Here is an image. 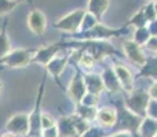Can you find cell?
<instances>
[{"instance_id": "obj_1", "label": "cell", "mask_w": 157, "mask_h": 137, "mask_svg": "<svg viewBox=\"0 0 157 137\" xmlns=\"http://www.w3.org/2000/svg\"><path fill=\"white\" fill-rule=\"evenodd\" d=\"M149 102H150L149 92L134 88V91L130 93V96L124 100V106L131 113L135 114V115L141 117V118H145V117H146V110H147V106H149Z\"/></svg>"}, {"instance_id": "obj_2", "label": "cell", "mask_w": 157, "mask_h": 137, "mask_svg": "<svg viewBox=\"0 0 157 137\" xmlns=\"http://www.w3.org/2000/svg\"><path fill=\"white\" fill-rule=\"evenodd\" d=\"M86 13H87V10H83V8L72 11V13L66 14L65 16H62L61 19H58L54 23V27L58 30H62V32L75 34V33H77L80 30L81 22H83Z\"/></svg>"}, {"instance_id": "obj_3", "label": "cell", "mask_w": 157, "mask_h": 137, "mask_svg": "<svg viewBox=\"0 0 157 137\" xmlns=\"http://www.w3.org/2000/svg\"><path fill=\"white\" fill-rule=\"evenodd\" d=\"M117 111V122L116 125L120 128V130H124V132H138L139 126H141V122L144 118L135 115L134 113H131L125 106L123 107L116 108Z\"/></svg>"}, {"instance_id": "obj_4", "label": "cell", "mask_w": 157, "mask_h": 137, "mask_svg": "<svg viewBox=\"0 0 157 137\" xmlns=\"http://www.w3.org/2000/svg\"><path fill=\"white\" fill-rule=\"evenodd\" d=\"M36 51H30V49H14L7 56L2 58L0 63H4L11 69L26 67L29 63H32Z\"/></svg>"}, {"instance_id": "obj_5", "label": "cell", "mask_w": 157, "mask_h": 137, "mask_svg": "<svg viewBox=\"0 0 157 137\" xmlns=\"http://www.w3.org/2000/svg\"><path fill=\"white\" fill-rule=\"evenodd\" d=\"M7 133L14 136H28L29 135V114L19 113L13 115L6 124Z\"/></svg>"}, {"instance_id": "obj_6", "label": "cell", "mask_w": 157, "mask_h": 137, "mask_svg": "<svg viewBox=\"0 0 157 137\" xmlns=\"http://www.w3.org/2000/svg\"><path fill=\"white\" fill-rule=\"evenodd\" d=\"M87 49L92 58L97 60H101L103 59L105 56L108 55L113 54L114 52V48L108 43V41H102V40H97V41H87Z\"/></svg>"}, {"instance_id": "obj_7", "label": "cell", "mask_w": 157, "mask_h": 137, "mask_svg": "<svg viewBox=\"0 0 157 137\" xmlns=\"http://www.w3.org/2000/svg\"><path fill=\"white\" fill-rule=\"evenodd\" d=\"M28 26H29L30 32H33L37 36H43L44 30L47 27V18L40 10H33L32 13L28 15Z\"/></svg>"}, {"instance_id": "obj_8", "label": "cell", "mask_w": 157, "mask_h": 137, "mask_svg": "<svg viewBox=\"0 0 157 137\" xmlns=\"http://www.w3.org/2000/svg\"><path fill=\"white\" fill-rule=\"evenodd\" d=\"M69 96L72 97L76 104L81 103L83 97L87 95V88H86V82H84V77H81L80 74H76L71 81V85L68 88Z\"/></svg>"}, {"instance_id": "obj_9", "label": "cell", "mask_w": 157, "mask_h": 137, "mask_svg": "<svg viewBox=\"0 0 157 137\" xmlns=\"http://www.w3.org/2000/svg\"><path fill=\"white\" fill-rule=\"evenodd\" d=\"M61 45L57 43L54 44H50L47 47H43L40 48L39 51H36L35 56H33V63H39V65H43V66H47L55 56H57V52L59 51Z\"/></svg>"}, {"instance_id": "obj_10", "label": "cell", "mask_w": 157, "mask_h": 137, "mask_svg": "<svg viewBox=\"0 0 157 137\" xmlns=\"http://www.w3.org/2000/svg\"><path fill=\"white\" fill-rule=\"evenodd\" d=\"M124 52H125V55H127V58L132 63L141 66V67L145 65L146 56H145L144 51H142V47L138 45L136 43H134L132 40H128L124 43Z\"/></svg>"}, {"instance_id": "obj_11", "label": "cell", "mask_w": 157, "mask_h": 137, "mask_svg": "<svg viewBox=\"0 0 157 137\" xmlns=\"http://www.w3.org/2000/svg\"><path fill=\"white\" fill-rule=\"evenodd\" d=\"M114 73H116L117 78H119V82L121 85V89H124L125 92L131 93L134 91V77L131 74V71L125 67L124 65H116L113 67Z\"/></svg>"}, {"instance_id": "obj_12", "label": "cell", "mask_w": 157, "mask_h": 137, "mask_svg": "<svg viewBox=\"0 0 157 137\" xmlns=\"http://www.w3.org/2000/svg\"><path fill=\"white\" fill-rule=\"evenodd\" d=\"M95 119L102 128H112L116 125L117 122V111L116 108L110 107H102L101 110L97 111V117Z\"/></svg>"}, {"instance_id": "obj_13", "label": "cell", "mask_w": 157, "mask_h": 137, "mask_svg": "<svg viewBox=\"0 0 157 137\" xmlns=\"http://www.w3.org/2000/svg\"><path fill=\"white\" fill-rule=\"evenodd\" d=\"M101 77H102L103 86H105L109 92L117 93V92L121 91V85H120L119 78H117V75H116V73H114L113 69H110V67L105 69V71L102 73Z\"/></svg>"}, {"instance_id": "obj_14", "label": "cell", "mask_w": 157, "mask_h": 137, "mask_svg": "<svg viewBox=\"0 0 157 137\" xmlns=\"http://www.w3.org/2000/svg\"><path fill=\"white\" fill-rule=\"evenodd\" d=\"M58 137H80L71 117H63L57 122Z\"/></svg>"}, {"instance_id": "obj_15", "label": "cell", "mask_w": 157, "mask_h": 137, "mask_svg": "<svg viewBox=\"0 0 157 137\" xmlns=\"http://www.w3.org/2000/svg\"><path fill=\"white\" fill-rule=\"evenodd\" d=\"M84 82H86V88H87V93L91 95H99L103 91V82H102V77L97 74H87L84 75Z\"/></svg>"}, {"instance_id": "obj_16", "label": "cell", "mask_w": 157, "mask_h": 137, "mask_svg": "<svg viewBox=\"0 0 157 137\" xmlns=\"http://www.w3.org/2000/svg\"><path fill=\"white\" fill-rule=\"evenodd\" d=\"M108 7H109V0H88L87 13L94 15L95 18L99 21V19H102V16L105 15Z\"/></svg>"}, {"instance_id": "obj_17", "label": "cell", "mask_w": 157, "mask_h": 137, "mask_svg": "<svg viewBox=\"0 0 157 137\" xmlns=\"http://www.w3.org/2000/svg\"><path fill=\"white\" fill-rule=\"evenodd\" d=\"M66 63H68V56H55L48 65L46 66L47 67V71L52 75V77L57 80L59 77V74L63 71L65 69Z\"/></svg>"}, {"instance_id": "obj_18", "label": "cell", "mask_w": 157, "mask_h": 137, "mask_svg": "<svg viewBox=\"0 0 157 137\" xmlns=\"http://www.w3.org/2000/svg\"><path fill=\"white\" fill-rule=\"evenodd\" d=\"M138 133L141 135V137H155L157 135V121L149 117H145L141 122Z\"/></svg>"}, {"instance_id": "obj_19", "label": "cell", "mask_w": 157, "mask_h": 137, "mask_svg": "<svg viewBox=\"0 0 157 137\" xmlns=\"http://www.w3.org/2000/svg\"><path fill=\"white\" fill-rule=\"evenodd\" d=\"M149 77V78H155L157 81V56L153 58H146L145 65L142 66V71L139 73V77Z\"/></svg>"}, {"instance_id": "obj_20", "label": "cell", "mask_w": 157, "mask_h": 137, "mask_svg": "<svg viewBox=\"0 0 157 137\" xmlns=\"http://www.w3.org/2000/svg\"><path fill=\"white\" fill-rule=\"evenodd\" d=\"M76 114L78 117H81L83 119H86V121H92V119H95V117H97V110H95V107H88V106H84V104H77L76 107Z\"/></svg>"}, {"instance_id": "obj_21", "label": "cell", "mask_w": 157, "mask_h": 137, "mask_svg": "<svg viewBox=\"0 0 157 137\" xmlns=\"http://www.w3.org/2000/svg\"><path fill=\"white\" fill-rule=\"evenodd\" d=\"M11 51H13V49H11L8 36H7V33H6V27H3V29L0 30V59L7 56Z\"/></svg>"}, {"instance_id": "obj_22", "label": "cell", "mask_w": 157, "mask_h": 137, "mask_svg": "<svg viewBox=\"0 0 157 137\" xmlns=\"http://www.w3.org/2000/svg\"><path fill=\"white\" fill-rule=\"evenodd\" d=\"M130 25H134V26L136 27V29H141V27H146L147 26V19L146 16H145V13H144V8H139L138 11H136V14L132 16V18L130 19Z\"/></svg>"}, {"instance_id": "obj_23", "label": "cell", "mask_w": 157, "mask_h": 137, "mask_svg": "<svg viewBox=\"0 0 157 137\" xmlns=\"http://www.w3.org/2000/svg\"><path fill=\"white\" fill-rule=\"evenodd\" d=\"M152 37L149 33V30L146 29V27H141V29H136L135 32H134V38L132 41L134 43H136L138 45H145V44L149 41V38Z\"/></svg>"}, {"instance_id": "obj_24", "label": "cell", "mask_w": 157, "mask_h": 137, "mask_svg": "<svg viewBox=\"0 0 157 137\" xmlns=\"http://www.w3.org/2000/svg\"><path fill=\"white\" fill-rule=\"evenodd\" d=\"M71 118H72V121H73V125H75V128H76V130H77V133L80 137L90 129V122L86 121V119H83L81 117H78L77 114L73 117H71Z\"/></svg>"}, {"instance_id": "obj_25", "label": "cell", "mask_w": 157, "mask_h": 137, "mask_svg": "<svg viewBox=\"0 0 157 137\" xmlns=\"http://www.w3.org/2000/svg\"><path fill=\"white\" fill-rule=\"evenodd\" d=\"M55 125H57V121H55V119L52 118L50 114L41 113V115H40V126H41V130L50 129V128L55 126Z\"/></svg>"}, {"instance_id": "obj_26", "label": "cell", "mask_w": 157, "mask_h": 137, "mask_svg": "<svg viewBox=\"0 0 157 137\" xmlns=\"http://www.w3.org/2000/svg\"><path fill=\"white\" fill-rule=\"evenodd\" d=\"M78 65L86 70H92L95 65V59L90 54H83L80 56V59H78Z\"/></svg>"}, {"instance_id": "obj_27", "label": "cell", "mask_w": 157, "mask_h": 137, "mask_svg": "<svg viewBox=\"0 0 157 137\" xmlns=\"http://www.w3.org/2000/svg\"><path fill=\"white\" fill-rule=\"evenodd\" d=\"M17 5H18V3L13 2V0H0V16L11 13Z\"/></svg>"}, {"instance_id": "obj_28", "label": "cell", "mask_w": 157, "mask_h": 137, "mask_svg": "<svg viewBox=\"0 0 157 137\" xmlns=\"http://www.w3.org/2000/svg\"><path fill=\"white\" fill-rule=\"evenodd\" d=\"M144 13L145 16H146L147 22H152L157 19V14H156V8H155V3H147L146 5H144Z\"/></svg>"}, {"instance_id": "obj_29", "label": "cell", "mask_w": 157, "mask_h": 137, "mask_svg": "<svg viewBox=\"0 0 157 137\" xmlns=\"http://www.w3.org/2000/svg\"><path fill=\"white\" fill-rule=\"evenodd\" d=\"M81 137H106L105 132L102 128H97V126H90V129L87 130Z\"/></svg>"}, {"instance_id": "obj_30", "label": "cell", "mask_w": 157, "mask_h": 137, "mask_svg": "<svg viewBox=\"0 0 157 137\" xmlns=\"http://www.w3.org/2000/svg\"><path fill=\"white\" fill-rule=\"evenodd\" d=\"M146 117L157 121V100L150 99L149 106H147V110H146Z\"/></svg>"}, {"instance_id": "obj_31", "label": "cell", "mask_w": 157, "mask_h": 137, "mask_svg": "<svg viewBox=\"0 0 157 137\" xmlns=\"http://www.w3.org/2000/svg\"><path fill=\"white\" fill-rule=\"evenodd\" d=\"M98 103V96L97 95H91V93H87L86 96L83 97L81 103L78 104H84V106H88V107H95V104Z\"/></svg>"}, {"instance_id": "obj_32", "label": "cell", "mask_w": 157, "mask_h": 137, "mask_svg": "<svg viewBox=\"0 0 157 137\" xmlns=\"http://www.w3.org/2000/svg\"><path fill=\"white\" fill-rule=\"evenodd\" d=\"M40 136H43V137H58V128H57V125H55V126H52V128H50V129L41 130V135Z\"/></svg>"}, {"instance_id": "obj_33", "label": "cell", "mask_w": 157, "mask_h": 137, "mask_svg": "<svg viewBox=\"0 0 157 137\" xmlns=\"http://www.w3.org/2000/svg\"><path fill=\"white\" fill-rule=\"evenodd\" d=\"M146 29L149 30V33H150V36H152V37H157V19L149 22V23H147V26H146Z\"/></svg>"}, {"instance_id": "obj_34", "label": "cell", "mask_w": 157, "mask_h": 137, "mask_svg": "<svg viewBox=\"0 0 157 137\" xmlns=\"http://www.w3.org/2000/svg\"><path fill=\"white\" fill-rule=\"evenodd\" d=\"M145 47H146L147 49H150V51L157 52V37H150L149 41L145 44Z\"/></svg>"}, {"instance_id": "obj_35", "label": "cell", "mask_w": 157, "mask_h": 137, "mask_svg": "<svg viewBox=\"0 0 157 137\" xmlns=\"http://www.w3.org/2000/svg\"><path fill=\"white\" fill-rule=\"evenodd\" d=\"M149 96H150V99L157 100V81L152 85V88H150V91H149Z\"/></svg>"}, {"instance_id": "obj_36", "label": "cell", "mask_w": 157, "mask_h": 137, "mask_svg": "<svg viewBox=\"0 0 157 137\" xmlns=\"http://www.w3.org/2000/svg\"><path fill=\"white\" fill-rule=\"evenodd\" d=\"M112 137H132L130 132H124V130H119L117 133H114Z\"/></svg>"}, {"instance_id": "obj_37", "label": "cell", "mask_w": 157, "mask_h": 137, "mask_svg": "<svg viewBox=\"0 0 157 137\" xmlns=\"http://www.w3.org/2000/svg\"><path fill=\"white\" fill-rule=\"evenodd\" d=\"M2 137H15V136L11 135V133H6V135H2Z\"/></svg>"}, {"instance_id": "obj_38", "label": "cell", "mask_w": 157, "mask_h": 137, "mask_svg": "<svg viewBox=\"0 0 157 137\" xmlns=\"http://www.w3.org/2000/svg\"><path fill=\"white\" fill-rule=\"evenodd\" d=\"M155 8H156V14H157V2H155Z\"/></svg>"}, {"instance_id": "obj_39", "label": "cell", "mask_w": 157, "mask_h": 137, "mask_svg": "<svg viewBox=\"0 0 157 137\" xmlns=\"http://www.w3.org/2000/svg\"><path fill=\"white\" fill-rule=\"evenodd\" d=\"M13 2H15V3H19V2H22V0H13Z\"/></svg>"}, {"instance_id": "obj_40", "label": "cell", "mask_w": 157, "mask_h": 137, "mask_svg": "<svg viewBox=\"0 0 157 137\" xmlns=\"http://www.w3.org/2000/svg\"><path fill=\"white\" fill-rule=\"evenodd\" d=\"M155 2H157V0H149V3H155Z\"/></svg>"}, {"instance_id": "obj_41", "label": "cell", "mask_w": 157, "mask_h": 137, "mask_svg": "<svg viewBox=\"0 0 157 137\" xmlns=\"http://www.w3.org/2000/svg\"><path fill=\"white\" fill-rule=\"evenodd\" d=\"M2 88H3V85H2V82H0V92H2Z\"/></svg>"}, {"instance_id": "obj_42", "label": "cell", "mask_w": 157, "mask_h": 137, "mask_svg": "<svg viewBox=\"0 0 157 137\" xmlns=\"http://www.w3.org/2000/svg\"><path fill=\"white\" fill-rule=\"evenodd\" d=\"M0 137H2V133H0Z\"/></svg>"}, {"instance_id": "obj_43", "label": "cell", "mask_w": 157, "mask_h": 137, "mask_svg": "<svg viewBox=\"0 0 157 137\" xmlns=\"http://www.w3.org/2000/svg\"><path fill=\"white\" fill-rule=\"evenodd\" d=\"M155 137H157V135H156V136H155Z\"/></svg>"}, {"instance_id": "obj_44", "label": "cell", "mask_w": 157, "mask_h": 137, "mask_svg": "<svg viewBox=\"0 0 157 137\" xmlns=\"http://www.w3.org/2000/svg\"><path fill=\"white\" fill-rule=\"evenodd\" d=\"M106 137H108V136H106Z\"/></svg>"}]
</instances>
